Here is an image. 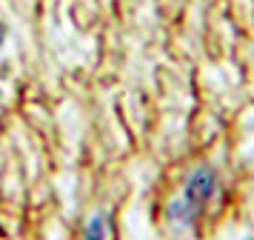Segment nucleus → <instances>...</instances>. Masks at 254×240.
Wrapping results in <instances>:
<instances>
[{
	"label": "nucleus",
	"mask_w": 254,
	"mask_h": 240,
	"mask_svg": "<svg viewBox=\"0 0 254 240\" xmlns=\"http://www.w3.org/2000/svg\"><path fill=\"white\" fill-rule=\"evenodd\" d=\"M217 171L211 169V166H200L189 174V180L183 186V197H180V203H172L169 209V217H172L177 226L183 229H191L194 226V220L203 215V209L211 203V197L217 194Z\"/></svg>",
	"instance_id": "1"
},
{
	"label": "nucleus",
	"mask_w": 254,
	"mask_h": 240,
	"mask_svg": "<svg viewBox=\"0 0 254 240\" xmlns=\"http://www.w3.org/2000/svg\"><path fill=\"white\" fill-rule=\"evenodd\" d=\"M6 37H9V29L0 23V49H3V43H6Z\"/></svg>",
	"instance_id": "3"
},
{
	"label": "nucleus",
	"mask_w": 254,
	"mask_h": 240,
	"mask_svg": "<svg viewBox=\"0 0 254 240\" xmlns=\"http://www.w3.org/2000/svg\"><path fill=\"white\" fill-rule=\"evenodd\" d=\"M86 240H112V217H109V212H94L89 217Z\"/></svg>",
	"instance_id": "2"
}]
</instances>
